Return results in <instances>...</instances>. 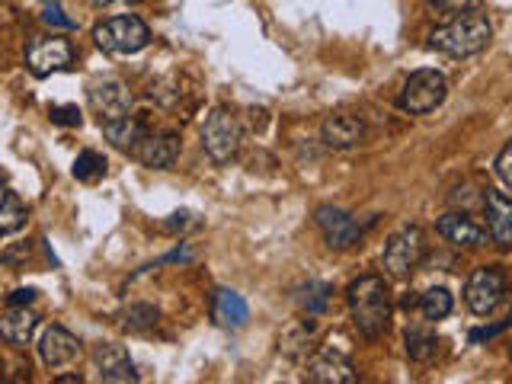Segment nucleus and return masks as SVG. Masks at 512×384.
<instances>
[{
	"label": "nucleus",
	"instance_id": "f257e3e1",
	"mask_svg": "<svg viewBox=\"0 0 512 384\" xmlns=\"http://www.w3.org/2000/svg\"><path fill=\"white\" fill-rule=\"evenodd\" d=\"M352 324L365 340H378L391 327V288L384 276H362L346 288Z\"/></svg>",
	"mask_w": 512,
	"mask_h": 384
},
{
	"label": "nucleus",
	"instance_id": "f03ea898",
	"mask_svg": "<svg viewBox=\"0 0 512 384\" xmlns=\"http://www.w3.org/2000/svg\"><path fill=\"white\" fill-rule=\"evenodd\" d=\"M493 36V26L484 13H464L455 16L452 23H445L439 29L429 32V48H436L442 55H452V58H471L477 52H484L490 45Z\"/></svg>",
	"mask_w": 512,
	"mask_h": 384
},
{
	"label": "nucleus",
	"instance_id": "7ed1b4c3",
	"mask_svg": "<svg viewBox=\"0 0 512 384\" xmlns=\"http://www.w3.org/2000/svg\"><path fill=\"white\" fill-rule=\"evenodd\" d=\"M244 144V128L231 109L215 106L202 122V148L215 164H231Z\"/></svg>",
	"mask_w": 512,
	"mask_h": 384
},
{
	"label": "nucleus",
	"instance_id": "20e7f679",
	"mask_svg": "<svg viewBox=\"0 0 512 384\" xmlns=\"http://www.w3.org/2000/svg\"><path fill=\"white\" fill-rule=\"evenodd\" d=\"M426 256V234L420 224H407L397 234L388 237L381 253V266L391 279H407L413 269H420Z\"/></svg>",
	"mask_w": 512,
	"mask_h": 384
},
{
	"label": "nucleus",
	"instance_id": "39448f33",
	"mask_svg": "<svg viewBox=\"0 0 512 384\" xmlns=\"http://www.w3.org/2000/svg\"><path fill=\"white\" fill-rule=\"evenodd\" d=\"M93 42L109 55H135L141 48H148L151 29L138 16H112L93 29Z\"/></svg>",
	"mask_w": 512,
	"mask_h": 384
},
{
	"label": "nucleus",
	"instance_id": "423d86ee",
	"mask_svg": "<svg viewBox=\"0 0 512 384\" xmlns=\"http://www.w3.org/2000/svg\"><path fill=\"white\" fill-rule=\"evenodd\" d=\"M448 96V84H445V74L442 71H413L407 77L404 90L397 96V106L410 112V116H426V112H436Z\"/></svg>",
	"mask_w": 512,
	"mask_h": 384
},
{
	"label": "nucleus",
	"instance_id": "0eeeda50",
	"mask_svg": "<svg viewBox=\"0 0 512 384\" xmlns=\"http://www.w3.org/2000/svg\"><path fill=\"white\" fill-rule=\"evenodd\" d=\"M506 285H509V279L500 266H480L471 272L468 285H464V304H468L477 317H487L503 304Z\"/></svg>",
	"mask_w": 512,
	"mask_h": 384
},
{
	"label": "nucleus",
	"instance_id": "6e6552de",
	"mask_svg": "<svg viewBox=\"0 0 512 384\" xmlns=\"http://www.w3.org/2000/svg\"><path fill=\"white\" fill-rule=\"evenodd\" d=\"M74 64V45L61 36H42L29 45L26 52V68L32 77H48L58 71H68Z\"/></svg>",
	"mask_w": 512,
	"mask_h": 384
},
{
	"label": "nucleus",
	"instance_id": "1a4fd4ad",
	"mask_svg": "<svg viewBox=\"0 0 512 384\" xmlns=\"http://www.w3.org/2000/svg\"><path fill=\"white\" fill-rule=\"evenodd\" d=\"M314 221H317V228H320V234H324L330 250H349L362 240L359 221L336 205H320L314 212Z\"/></svg>",
	"mask_w": 512,
	"mask_h": 384
},
{
	"label": "nucleus",
	"instance_id": "9d476101",
	"mask_svg": "<svg viewBox=\"0 0 512 384\" xmlns=\"http://www.w3.org/2000/svg\"><path fill=\"white\" fill-rule=\"evenodd\" d=\"M80 356H84V346H80V340H77V336L68 327L52 324V327L42 333V340H39V359H42V365L52 368V372L74 365Z\"/></svg>",
	"mask_w": 512,
	"mask_h": 384
},
{
	"label": "nucleus",
	"instance_id": "9b49d317",
	"mask_svg": "<svg viewBox=\"0 0 512 384\" xmlns=\"http://www.w3.org/2000/svg\"><path fill=\"white\" fill-rule=\"evenodd\" d=\"M93 365L96 372H100V381L106 384H128V381H138V372H135V362L128 356V349L119 346V343H100L93 349Z\"/></svg>",
	"mask_w": 512,
	"mask_h": 384
},
{
	"label": "nucleus",
	"instance_id": "f8f14e48",
	"mask_svg": "<svg viewBox=\"0 0 512 384\" xmlns=\"http://www.w3.org/2000/svg\"><path fill=\"white\" fill-rule=\"evenodd\" d=\"M304 375H308V381H314V384H352L359 378L356 365L336 349H320L317 356H311L308 372Z\"/></svg>",
	"mask_w": 512,
	"mask_h": 384
},
{
	"label": "nucleus",
	"instance_id": "ddd939ff",
	"mask_svg": "<svg viewBox=\"0 0 512 384\" xmlns=\"http://www.w3.org/2000/svg\"><path fill=\"white\" fill-rule=\"evenodd\" d=\"M90 106L100 116V122L122 119L132 112V93H128L122 80H103V84L90 87Z\"/></svg>",
	"mask_w": 512,
	"mask_h": 384
},
{
	"label": "nucleus",
	"instance_id": "4468645a",
	"mask_svg": "<svg viewBox=\"0 0 512 384\" xmlns=\"http://www.w3.org/2000/svg\"><path fill=\"white\" fill-rule=\"evenodd\" d=\"M180 148L183 144L176 132H148V138L141 141L135 157L148 170H170L176 160H180Z\"/></svg>",
	"mask_w": 512,
	"mask_h": 384
},
{
	"label": "nucleus",
	"instance_id": "2eb2a0df",
	"mask_svg": "<svg viewBox=\"0 0 512 384\" xmlns=\"http://www.w3.org/2000/svg\"><path fill=\"white\" fill-rule=\"evenodd\" d=\"M484 212H487V234L496 247H512V199L503 192H484Z\"/></svg>",
	"mask_w": 512,
	"mask_h": 384
},
{
	"label": "nucleus",
	"instance_id": "dca6fc26",
	"mask_svg": "<svg viewBox=\"0 0 512 384\" xmlns=\"http://www.w3.org/2000/svg\"><path fill=\"white\" fill-rule=\"evenodd\" d=\"M436 231L448 240L452 247H484L487 244V231L471 215L461 212H448L436 221Z\"/></svg>",
	"mask_w": 512,
	"mask_h": 384
},
{
	"label": "nucleus",
	"instance_id": "f3484780",
	"mask_svg": "<svg viewBox=\"0 0 512 384\" xmlns=\"http://www.w3.org/2000/svg\"><path fill=\"white\" fill-rule=\"evenodd\" d=\"M320 138H324L327 148L349 151V148H356V144L365 141V125H362V119H356V116L336 112V116H330V119L324 122V128H320Z\"/></svg>",
	"mask_w": 512,
	"mask_h": 384
},
{
	"label": "nucleus",
	"instance_id": "a211bd4d",
	"mask_svg": "<svg viewBox=\"0 0 512 384\" xmlns=\"http://www.w3.org/2000/svg\"><path fill=\"white\" fill-rule=\"evenodd\" d=\"M36 327H39V314L29 311L26 304H13V308L0 317V340L10 343L13 349H26Z\"/></svg>",
	"mask_w": 512,
	"mask_h": 384
},
{
	"label": "nucleus",
	"instance_id": "6ab92c4d",
	"mask_svg": "<svg viewBox=\"0 0 512 384\" xmlns=\"http://www.w3.org/2000/svg\"><path fill=\"white\" fill-rule=\"evenodd\" d=\"M106 141L112 144V148H119L125 154H135L141 148V141L148 138V125H144L141 119H135L132 112L122 119H112V122H100Z\"/></svg>",
	"mask_w": 512,
	"mask_h": 384
},
{
	"label": "nucleus",
	"instance_id": "aec40b11",
	"mask_svg": "<svg viewBox=\"0 0 512 384\" xmlns=\"http://www.w3.org/2000/svg\"><path fill=\"white\" fill-rule=\"evenodd\" d=\"M212 317L224 330H240L250 320V308L244 295H237L234 288H218L212 295Z\"/></svg>",
	"mask_w": 512,
	"mask_h": 384
},
{
	"label": "nucleus",
	"instance_id": "412c9836",
	"mask_svg": "<svg viewBox=\"0 0 512 384\" xmlns=\"http://www.w3.org/2000/svg\"><path fill=\"white\" fill-rule=\"evenodd\" d=\"M26 218H29L26 202L16 196V192H7L4 189V196H0V237L23 231L26 228Z\"/></svg>",
	"mask_w": 512,
	"mask_h": 384
},
{
	"label": "nucleus",
	"instance_id": "4be33fe9",
	"mask_svg": "<svg viewBox=\"0 0 512 384\" xmlns=\"http://www.w3.org/2000/svg\"><path fill=\"white\" fill-rule=\"evenodd\" d=\"M330 292H333V288H330L327 282L311 279L308 285H301L298 292H295V301L301 304V311H308V314H324V311H327V304H330Z\"/></svg>",
	"mask_w": 512,
	"mask_h": 384
},
{
	"label": "nucleus",
	"instance_id": "5701e85b",
	"mask_svg": "<svg viewBox=\"0 0 512 384\" xmlns=\"http://www.w3.org/2000/svg\"><path fill=\"white\" fill-rule=\"evenodd\" d=\"M436 352H439V336L436 333H426V330H410L407 333V356L413 362H432L436 359Z\"/></svg>",
	"mask_w": 512,
	"mask_h": 384
},
{
	"label": "nucleus",
	"instance_id": "b1692460",
	"mask_svg": "<svg viewBox=\"0 0 512 384\" xmlns=\"http://www.w3.org/2000/svg\"><path fill=\"white\" fill-rule=\"evenodd\" d=\"M452 292L448 288H429V292L420 298V311L426 320H442L452 314Z\"/></svg>",
	"mask_w": 512,
	"mask_h": 384
},
{
	"label": "nucleus",
	"instance_id": "393cba45",
	"mask_svg": "<svg viewBox=\"0 0 512 384\" xmlns=\"http://www.w3.org/2000/svg\"><path fill=\"white\" fill-rule=\"evenodd\" d=\"M74 176L80 183H93L106 176V157L100 151H80L74 160Z\"/></svg>",
	"mask_w": 512,
	"mask_h": 384
},
{
	"label": "nucleus",
	"instance_id": "a878e982",
	"mask_svg": "<svg viewBox=\"0 0 512 384\" xmlns=\"http://www.w3.org/2000/svg\"><path fill=\"white\" fill-rule=\"evenodd\" d=\"M157 320H160V311L151 308V304H132V308L122 314V327L132 333H144V330H154Z\"/></svg>",
	"mask_w": 512,
	"mask_h": 384
},
{
	"label": "nucleus",
	"instance_id": "bb28decb",
	"mask_svg": "<svg viewBox=\"0 0 512 384\" xmlns=\"http://www.w3.org/2000/svg\"><path fill=\"white\" fill-rule=\"evenodd\" d=\"M429 7L442 16H464V13H477L484 7V0H429Z\"/></svg>",
	"mask_w": 512,
	"mask_h": 384
},
{
	"label": "nucleus",
	"instance_id": "cd10ccee",
	"mask_svg": "<svg viewBox=\"0 0 512 384\" xmlns=\"http://www.w3.org/2000/svg\"><path fill=\"white\" fill-rule=\"evenodd\" d=\"M42 20L48 26H61V29H74V20L71 16H64V10L55 4V0H45V10H42Z\"/></svg>",
	"mask_w": 512,
	"mask_h": 384
},
{
	"label": "nucleus",
	"instance_id": "c85d7f7f",
	"mask_svg": "<svg viewBox=\"0 0 512 384\" xmlns=\"http://www.w3.org/2000/svg\"><path fill=\"white\" fill-rule=\"evenodd\" d=\"M496 176H500V180L512 189V141H506V148L496 154Z\"/></svg>",
	"mask_w": 512,
	"mask_h": 384
},
{
	"label": "nucleus",
	"instance_id": "c756f323",
	"mask_svg": "<svg viewBox=\"0 0 512 384\" xmlns=\"http://www.w3.org/2000/svg\"><path fill=\"white\" fill-rule=\"evenodd\" d=\"M48 119H52L55 125H80V109L77 106H52L48 109Z\"/></svg>",
	"mask_w": 512,
	"mask_h": 384
},
{
	"label": "nucleus",
	"instance_id": "7c9ffc66",
	"mask_svg": "<svg viewBox=\"0 0 512 384\" xmlns=\"http://www.w3.org/2000/svg\"><path fill=\"white\" fill-rule=\"evenodd\" d=\"M512 327V314L506 317V320H500L496 327H484V330H474L471 333V343H480V340H490V336H496V333H503V330H509Z\"/></svg>",
	"mask_w": 512,
	"mask_h": 384
},
{
	"label": "nucleus",
	"instance_id": "2f4dec72",
	"mask_svg": "<svg viewBox=\"0 0 512 384\" xmlns=\"http://www.w3.org/2000/svg\"><path fill=\"white\" fill-rule=\"evenodd\" d=\"M32 298H36V288H16V292L7 295V304L13 308V304H29Z\"/></svg>",
	"mask_w": 512,
	"mask_h": 384
},
{
	"label": "nucleus",
	"instance_id": "473e14b6",
	"mask_svg": "<svg viewBox=\"0 0 512 384\" xmlns=\"http://www.w3.org/2000/svg\"><path fill=\"white\" fill-rule=\"evenodd\" d=\"M173 221H167V231H176V228H186V218H189V212H176V215H170Z\"/></svg>",
	"mask_w": 512,
	"mask_h": 384
},
{
	"label": "nucleus",
	"instance_id": "72a5a7b5",
	"mask_svg": "<svg viewBox=\"0 0 512 384\" xmlns=\"http://www.w3.org/2000/svg\"><path fill=\"white\" fill-rule=\"evenodd\" d=\"M96 7H109V4H135V0H93Z\"/></svg>",
	"mask_w": 512,
	"mask_h": 384
},
{
	"label": "nucleus",
	"instance_id": "f704fd0d",
	"mask_svg": "<svg viewBox=\"0 0 512 384\" xmlns=\"http://www.w3.org/2000/svg\"><path fill=\"white\" fill-rule=\"evenodd\" d=\"M0 196H4V176H0Z\"/></svg>",
	"mask_w": 512,
	"mask_h": 384
}]
</instances>
